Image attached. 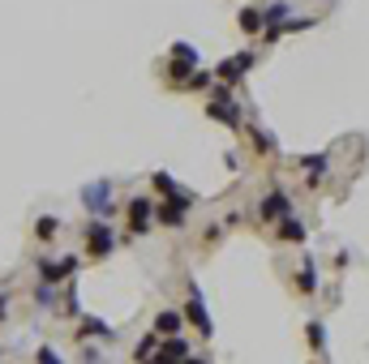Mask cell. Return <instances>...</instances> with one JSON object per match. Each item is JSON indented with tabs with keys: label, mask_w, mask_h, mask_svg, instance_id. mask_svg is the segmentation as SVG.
I'll use <instances>...</instances> for the list:
<instances>
[{
	"label": "cell",
	"mask_w": 369,
	"mask_h": 364,
	"mask_svg": "<svg viewBox=\"0 0 369 364\" xmlns=\"http://www.w3.org/2000/svg\"><path fill=\"white\" fill-rule=\"evenodd\" d=\"M305 334H309V347H313V351H322V347H327V330H322L318 322H309V330H305Z\"/></svg>",
	"instance_id": "2e32d148"
},
{
	"label": "cell",
	"mask_w": 369,
	"mask_h": 364,
	"mask_svg": "<svg viewBox=\"0 0 369 364\" xmlns=\"http://www.w3.org/2000/svg\"><path fill=\"white\" fill-rule=\"evenodd\" d=\"M258 215H262V223H267V219H284V215H288V197H284V193H271V197H262Z\"/></svg>",
	"instance_id": "9c48e42d"
},
{
	"label": "cell",
	"mask_w": 369,
	"mask_h": 364,
	"mask_svg": "<svg viewBox=\"0 0 369 364\" xmlns=\"http://www.w3.org/2000/svg\"><path fill=\"white\" fill-rule=\"evenodd\" d=\"M150 215H155V201L133 197V201H129V232H133V236H142V232L150 227Z\"/></svg>",
	"instance_id": "8992f818"
},
{
	"label": "cell",
	"mask_w": 369,
	"mask_h": 364,
	"mask_svg": "<svg viewBox=\"0 0 369 364\" xmlns=\"http://www.w3.org/2000/svg\"><path fill=\"white\" fill-rule=\"evenodd\" d=\"M185 211H189V197H185V193H176V197H168V201L155 206V215H159L164 227H181V223H185Z\"/></svg>",
	"instance_id": "3957f363"
},
{
	"label": "cell",
	"mask_w": 369,
	"mask_h": 364,
	"mask_svg": "<svg viewBox=\"0 0 369 364\" xmlns=\"http://www.w3.org/2000/svg\"><path fill=\"white\" fill-rule=\"evenodd\" d=\"M56 232H61V219H52V215L35 223V240H43V244H52V236H56Z\"/></svg>",
	"instance_id": "8fae6325"
},
{
	"label": "cell",
	"mask_w": 369,
	"mask_h": 364,
	"mask_svg": "<svg viewBox=\"0 0 369 364\" xmlns=\"http://www.w3.org/2000/svg\"><path fill=\"white\" fill-rule=\"evenodd\" d=\"M241 30L245 34H258L262 30V9H241Z\"/></svg>",
	"instance_id": "4fadbf2b"
},
{
	"label": "cell",
	"mask_w": 369,
	"mask_h": 364,
	"mask_svg": "<svg viewBox=\"0 0 369 364\" xmlns=\"http://www.w3.org/2000/svg\"><path fill=\"white\" fill-rule=\"evenodd\" d=\"M82 197H86V211H95V215H112L116 211V206H112V184H103V180L95 189H86Z\"/></svg>",
	"instance_id": "5b68a950"
},
{
	"label": "cell",
	"mask_w": 369,
	"mask_h": 364,
	"mask_svg": "<svg viewBox=\"0 0 369 364\" xmlns=\"http://www.w3.org/2000/svg\"><path fill=\"white\" fill-rule=\"evenodd\" d=\"M150 184H155V189H159L164 197H176V193H181V189H176V180H172L168 172H155V180H150Z\"/></svg>",
	"instance_id": "9a60e30c"
},
{
	"label": "cell",
	"mask_w": 369,
	"mask_h": 364,
	"mask_svg": "<svg viewBox=\"0 0 369 364\" xmlns=\"http://www.w3.org/2000/svg\"><path fill=\"white\" fill-rule=\"evenodd\" d=\"M249 65H253V51H241V56L224 61V65H219L215 73H219V82H228V86H232L236 77H245V69H249Z\"/></svg>",
	"instance_id": "ba28073f"
},
{
	"label": "cell",
	"mask_w": 369,
	"mask_h": 364,
	"mask_svg": "<svg viewBox=\"0 0 369 364\" xmlns=\"http://www.w3.org/2000/svg\"><path fill=\"white\" fill-rule=\"evenodd\" d=\"M185 318L198 326V334H202V339H210V330H215V326H210L206 308H202V296H198V287H193V283H189V304H185Z\"/></svg>",
	"instance_id": "277c9868"
},
{
	"label": "cell",
	"mask_w": 369,
	"mask_h": 364,
	"mask_svg": "<svg viewBox=\"0 0 369 364\" xmlns=\"http://www.w3.org/2000/svg\"><path fill=\"white\" fill-rule=\"evenodd\" d=\"M82 334H112V330L103 326L99 318H86V322H82Z\"/></svg>",
	"instance_id": "ffe728a7"
},
{
	"label": "cell",
	"mask_w": 369,
	"mask_h": 364,
	"mask_svg": "<svg viewBox=\"0 0 369 364\" xmlns=\"http://www.w3.org/2000/svg\"><path fill=\"white\" fill-rule=\"evenodd\" d=\"M301 168H309V180L318 184V180H322V168H327V154H313V159H301Z\"/></svg>",
	"instance_id": "5bb4252c"
},
{
	"label": "cell",
	"mask_w": 369,
	"mask_h": 364,
	"mask_svg": "<svg viewBox=\"0 0 369 364\" xmlns=\"http://www.w3.org/2000/svg\"><path fill=\"white\" fill-rule=\"evenodd\" d=\"M279 240H284V244H305V227H301L292 215H284V223H279Z\"/></svg>",
	"instance_id": "30bf717a"
},
{
	"label": "cell",
	"mask_w": 369,
	"mask_h": 364,
	"mask_svg": "<svg viewBox=\"0 0 369 364\" xmlns=\"http://www.w3.org/2000/svg\"><path fill=\"white\" fill-rule=\"evenodd\" d=\"M155 351H159V343H155V334H150V339H142V343H138V351H133V356H138V360H150Z\"/></svg>",
	"instance_id": "d6986e66"
},
{
	"label": "cell",
	"mask_w": 369,
	"mask_h": 364,
	"mask_svg": "<svg viewBox=\"0 0 369 364\" xmlns=\"http://www.w3.org/2000/svg\"><path fill=\"white\" fill-rule=\"evenodd\" d=\"M185 86H189V90H206V86H210V73H189Z\"/></svg>",
	"instance_id": "44dd1931"
},
{
	"label": "cell",
	"mask_w": 369,
	"mask_h": 364,
	"mask_svg": "<svg viewBox=\"0 0 369 364\" xmlns=\"http://www.w3.org/2000/svg\"><path fill=\"white\" fill-rule=\"evenodd\" d=\"M176 326H181L176 313H159V318H155V330H164V334H176Z\"/></svg>",
	"instance_id": "ac0fdd59"
},
{
	"label": "cell",
	"mask_w": 369,
	"mask_h": 364,
	"mask_svg": "<svg viewBox=\"0 0 369 364\" xmlns=\"http://www.w3.org/2000/svg\"><path fill=\"white\" fill-rule=\"evenodd\" d=\"M296 283H301V291H313V283H318V279H313V266H305V270H301V279H296Z\"/></svg>",
	"instance_id": "7402d4cb"
},
{
	"label": "cell",
	"mask_w": 369,
	"mask_h": 364,
	"mask_svg": "<svg viewBox=\"0 0 369 364\" xmlns=\"http://www.w3.org/2000/svg\"><path fill=\"white\" fill-rule=\"evenodd\" d=\"M0 318H5V296H0Z\"/></svg>",
	"instance_id": "603a6c76"
},
{
	"label": "cell",
	"mask_w": 369,
	"mask_h": 364,
	"mask_svg": "<svg viewBox=\"0 0 369 364\" xmlns=\"http://www.w3.org/2000/svg\"><path fill=\"white\" fill-rule=\"evenodd\" d=\"M82 240H86L90 262H99V257H108V253H112V244H116V240H112V227H108V223H99V219H95V223H86Z\"/></svg>",
	"instance_id": "6da1fadb"
},
{
	"label": "cell",
	"mask_w": 369,
	"mask_h": 364,
	"mask_svg": "<svg viewBox=\"0 0 369 364\" xmlns=\"http://www.w3.org/2000/svg\"><path fill=\"white\" fill-rule=\"evenodd\" d=\"M253 150H258V154H271V150H275V142H271L267 129H253Z\"/></svg>",
	"instance_id": "e0dca14e"
},
{
	"label": "cell",
	"mask_w": 369,
	"mask_h": 364,
	"mask_svg": "<svg viewBox=\"0 0 369 364\" xmlns=\"http://www.w3.org/2000/svg\"><path fill=\"white\" fill-rule=\"evenodd\" d=\"M73 270H78V257H61V262H43L39 266V279L43 283H65Z\"/></svg>",
	"instance_id": "52a82bcc"
},
{
	"label": "cell",
	"mask_w": 369,
	"mask_h": 364,
	"mask_svg": "<svg viewBox=\"0 0 369 364\" xmlns=\"http://www.w3.org/2000/svg\"><path fill=\"white\" fill-rule=\"evenodd\" d=\"M159 356H168V360H185V356H189V343H185V339H168V343H159Z\"/></svg>",
	"instance_id": "7c38bea8"
},
{
	"label": "cell",
	"mask_w": 369,
	"mask_h": 364,
	"mask_svg": "<svg viewBox=\"0 0 369 364\" xmlns=\"http://www.w3.org/2000/svg\"><path fill=\"white\" fill-rule=\"evenodd\" d=\"M206 116L210 120H224L228 129H241V112H236V103H232L228 90H215V99L206 103Z\"/></svg>",
	"instance_id": "7a4b0ae2"
}]
</instances>
